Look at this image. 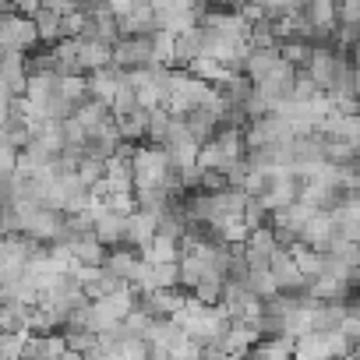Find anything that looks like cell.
I'll use <instances>...</instances> for the list:
<instances>
[{"instance_id": "1", "label": "cell", "mask_w": 360, "mask_h": 360, "mask_svg": "<svg viewBox=\"0 0 360 360\" xmlns=\"http://www.w3.org/2000/svg\"><path fill=\"white\" fill-rule=\"evenodd\" d=\"M131 166H134V191H180V176L173 169V159L162 145H134L131 148Z\"/></svg>"}, {"instance_id": "2", "label": "cell", "mask_w": 360, "mask_h": 360, "mask_svg": "<svg viewBox=\"0 0 360 360\" xmlns=\"http://www.w3.org/2000/svg\"><path fill=\"white\" fill-rule=\"evenodd\" d=\"M173 321L205 346H216L223 339V332L230 328V314L223 311V304H205L198 297H188V304L173 314Z\"/></svg>"}, {"instance_id": "3", "label": "cell", "mask_w": 360, "mask_h": 360, "mask_svg": "<svg viewBox=\"0 0 360 360\" xmlns=\"http://www.w3.org/2000/svg\"><path fill=\"white\" fill-rule=\"evenodd\" d=\"M244 159H248V138H244V127L240 124L219 127V134L202 145V166H205V173H226L230 176Z\"/></svg>"}, {"instance_id": "4", "label": "cell", "mask_w": 360, "mask_h": 360, "mask_svg": "<svg viewBox=\"0 0 360 360\" xmlns=\"http://www.w3.org/2000/svg\"><path fill=\"white\" fill-rule=\"evenodd\" d=\"M212 92H216V85L202 82L198 75H191V71H173V82H169V92H166V106H162V110L184 117V113L205 106V103L212 99Z\"/></svg>"}, {"instance_id": "5", "label": "cell", "mask_w": 360, "mask_h": 360, "mask_svg": "<svg viewBox=\"0 0 360 360\" xmlns=\"http://www.w3.org/2000/svg\"><path fill=\"white\" fill-rule=\"evenodd\" d=\"M127 82L134 85L138 92V103L141 110H162L166 106V92H169V82H173V68H138V71H124Z\"/></svg>"}, {"instance_id": "6", "label": "cell", "mask_w": 360, "mask_h": 360, "mask_svg": "<svg viewBox=\"0 0 360 360\" xmlns=\"http://www.w3.org/2000/svg\"><path fill=\"white\" fill-rule=\"evenodd\" d=\"M300 188H304V180L293 169H269V188L258 195V202L269 209V216H276L300 202Z\"/></svg>"}, {"instance_id": "7", "label": "cell", "mask_w": 360, "mask_h": 360, "mask_svg": "<svg viewBox=\"0 0 360 360\" xmlns=\"http://www.w3.org/2000/svg\"><path fill=\"white\" fill-rule=\"evenodd\" d=\"M36 248H39L36 240H29V237H22V233H8L4 244H0V279H4V283L25 279Z\"/></svg>"}, {"instance_id": "8", "label": "cell", "mask_w": 360, "mask_h": 360, "mask_svg": "<svg viewBox=\"0 0 360 360\" xmlns=\"http://www.w3.org/2000/svg\"><path fill=\"white\" fill-rule=\"evenodd\" d=\"M0 43H4V53L15 50V53H29L32 57L36 46H43L36 18H25L18 11H4V22H0Z\"/></svg>"}, {"instance_id": "9", "label": "cell", "mask_w": 360, "mask_h": 360, "mask_svg": "<svg viewBox=\"0 0 360 360\" xmlns=\"http://www.w3.org/2000/svg\"><path fill=\"white\" fill-rule=\"evenodd\" d=\"M244 138H248V152H255V148L283 145V141H290L297 134L279 113H265V117H255V120L244 124Z\"/></svg>"}, {"instance_id": "10", "label": "cell", "mask_w": 360, "mask_h": 360, "mask_svg": "<svg viewBox=\"0 0 360 360\" xmlns=\"http://www.w3.org/2000/svg\"><path fill=\"white\" fill-rule=\"evenodd\" d=\"M188 339V332L180 328L173 318H155L145 332V346H148V360H169L173 349Z\"/></svg>"}, {"instance_id": "11", "label": "cell", "mask_w": 360, "mask_h": 360, "mask_svg": "<svg viewBox=\"0 0 360 360\" xmlns=\"http://www.w3.org/2000/svg\"><path fill=\"white\" fill-rule=\"evenodd\" d=\"M152 64H155L152 36H124L113 43V68L138 71V68H152Z\"/></svg>"}, {"instance_id": "12", "label": "cell", "mask_w": 360, "mask_h": 360, "mask_svg": "<svg viewBox=\"0 0 360 360\" xmlns=\"http://www.w3.org/2000/svg\"><path fill=\"white\" fill-rule=\"evenodd\" d=\"M258 342H262L258 325L230 321V328L223 332V339H219L216 346H209V349H219V353H226V356H233V360H248V356H251V349H255Z\"/></svg>"}, {"instance_id": "13", "label": "cell", "mask_w": 360, "mask_h": 360, "mask_svg": "<svg viewBox=\"0 0 360 360\" xmlns=\"http://www.w3.org/2000/svg\"><path fill=\"white\" fill-rule=\"evenodd\" d=\"M283 248H286V244L279 240V233H276L272 226H258V230H251V237L244 240V258H248L251 269H269L272 258H276Z\"/></svg>"}, {"instance_id": "14", "label": "cell", "mask_w": 360, "mask_h": 360, "mask_svg": "<svg viewBox=\"0 0 360 360\" xmlns=\"http://www.w3.org/2000/svg\"><path fill=\"white\" fill-rule=\"evenodd\" d=\"M342 50H335V46H314V53H311V60H307V75L318 82V89L321 92H332V85H335V78H339V68H342Z\"/></svg>"}, {"instance_id": "15", "label": "cell", "mask_w": 360, "mask_h": 360, "mask_svg": "<svg viewBox=\"0 0 360 360\" xmlns=\"http://www.w3.org/2000/svg\"><path fill=\"white\" fill-rule=\"evenodd\" d=\"M92 216H96L92 233H96L110 251H113V248H120V244H124V237H127V216L113 212L106 202H96V198H92Z\"/></svg>"}, {"instance_id": "16", "label": "cell", "mask_w": 360, "mask_h": 360, "mask_svg": "<svg viewBox=\"0 0 360 360\" xmlns=\"http://www.w3.org/2000/svg\"><path fill=\"white\" fill-rule=\"evenodd\" d=\"M342 233H339V223H335V216H332V209H318L314 212V219L304 226V233H300V240L307 244V248H314V251H332V244L339 240Z\"/></svg>"}, {"instance_id": "17", "label": "cell", "mask_w": 360, "mask_h": 360, "mask_svg": "<svg viewBox=\"0 0 360 360\" xmlns=\"http://www.w3.org/2000/svg\"><path fill=\"white\" fill-rule=\"evenodd\" d=\"M103 68H113V43L96 39V36H82L78 39V71L96 75Z\"/></svg>"}, {"instance_id": "18", "label": "cell", "mask_w": 360, "mask_h": 360, "mask_svg": "<svg viewBox=\"0 0 360 360\" xmlns=\"http://www.w3.org/2000/svg\"><path fill=\"white\" fill-rule=\"evenodd\" d=\"M272 276H276V283H279V290L283 293H300V290H307L311 286V279L300 272V265H297V258L290 255V248H283L276 258H272Z\"/></svg>"}, {"instance_id": "19", "label": "cell", "mask_w": 360, "mask_h": 360, "mask_svg": "<svg viewBox=\"0 0 360 360\" xmlns=\"http://www.w3.org/2000/svg\"><path fill=\"white\" fill-rule=\"evenodd\" d=\"M155 237H159V216H155V212L138 209L134 216H127V237H124V248L145 251Z\"/></svg>"}, {"instance_id": "20", "label": "cell", "mask_w": 360, "mask_h": 360, "mask_svg": "<svg viewBox=\"0 0 360 360\" xmlns=\"http://www.w3.org/2000/svg\"><path fill=\"white\" fill-rule=\"evenodd\" d=\"M332 216H335V223H339V233H342V240H353V244H360V191H349V195H342V198L332 205Z\"/></svg>"}, {"instance_id": "21", "label": "cell", "mask_w": 360, "mask_h": 360, "mask_svg": "<svg viewBox=\"0 0 360 360\" xmlns=\"http://www.w3.org/2000/svg\"><path fill=\"white\" fill-rule=\"evenodd\" d=\"M60 240L71 248L78 265H106V258H110V248L96 233H75V237H60Z\"/></svg>"}, {"instance_id": "22", "label": "cell", "mask_w": 360, "mask_h": 360, "mask_svg": "<svg viewBox=\"0 0 360 360\" xmlns=\"http://www.w3.org/2000/svg\"><path fill=\"white\" fill-rule=\"evenodd\" d=\"M304 15L314 25V36L318 39L335 36V29H339V0H307Z\"/></svg>"}, {"instance_id": "23", "label": "cell", "mask_w": 360, "mask_h": 360, "mask_svg": "<svg viewBox=\"0 0 360 360\" xmlns=\"http://www.w3.org/2000/svg\"><path fill=\"white\" fill-rule=\"evenodd\" d=\"M29 75H32V68H29V53H15V50H8L4 53V96H25V89H29Z\"/></svg>"}, {"instance_id": "24", "label": "cell", "mask_w": 360, "mask_h": 360, "mask_svg": "<svg viewBox=\"0 0 360 360\" xmlns=\"http://www.w3.org/2000/svg\"><path fill=\"white\" fill-rule=\"evenodd\" d=\"M120 89H124V71L120 68H103V71L89 75V96L96 103H106L110 110H113V99L120 96Z\"/></svg>"}, {"instance_id": "25", "label": "cell", "mask_w": 360, "mask_h": 360, "mask_svg": "<svg viewBox=\"0 0 360 360\" xmlns=\"http://www.w3.org/2000/svg\"><path fill=\"white\" fill-rule=\"evenodd\" d=\"M89 36L106 39V43L124 39V32H120V18H117L110 8H106V0H103V4H96V8L89 11Z\"/></svg>"}, {"instance_id": "26", "label": "cell", "mask_w": 360, "mask_h": 360, "mask_svg": "<svg viewBox=\"0 0 360 360\" xmlns=\"http://www.w3.org/2000/svg\"><path fill=\"white\" fill-rule=\"evenodd\" d=\"M184 304H188V293H176V290H155V293H145L141 297V307L152 318H173Z\"/></svg>"}, {"instance_id": "27", "label": "cell", "mask_w": 360, "mask_h": 360, "mask_svg": "<svg viewBox=\"0 0 360 360\" xmlns=\"http://www.w3.org/2000/svg\"><path fill=\"white\" fill-rule=\"evenodd\" d=\"M279 64H283L279 46H276V50H255V46H251V53H248V60H244V68H240V71H244V75H248V78L258 85V82H265V78H269Z\"/></svg>"}, {"instance_id": "28", "label": "cell", "mask_w": 360, "mask_h": 360, "mask_svg": "<svg viewBox=\"0 0 360 360\" xmlns=\"http://www.w3.org/2000/svg\"><path fill=\"white\" fill-rule=\"evenodd\" d=\"M297 356V339L290 335H262V342L251 349L248 360H293Z\"/></svg>"}, {"instance_id": "29", "label": "cell", "mask_w": 360, "mask_h": 360, "mask_svg": "<svg viewBox=\"0 0 360 360\" xmlns=\"http://www.w3.org/2000/svg\"><path fill=\"white\" fill-rule=\"evenodd\" d=\"M180 255H184V237H173L166 230H159V237L141 251L145 262H180Z\"/></svg>"}, {"instance_id": "30", "label": "cell", "mask_w": 360, "mask_h": 360, "mask_svg": "<svg viewBox=\"0 0 360 360\" xmlns=\"http://www.w3.org/2000/svg\"><path fill=\"white\" fill-rule=\"evenodd\" d=\"M120 32L124 36H152L159 32V15L152 4H138L127 18H120Z\"/></svg>"}, {"instance_id": "31", "label": "cell", "mask_w": 360, "mask_h": 360, "mask_svg": "<svg viewBox=\"0 0 360 360\" xmlns=\"http://www.w3.org/2000/svg\"><path fill=\"white\" fill-rule=\"evenodd\" d=\"M198 57H205V29H188L176 36V64H195Z\"/></svg>"}, {"instance_id": "32", "label": "cell", "mask_w": 360, "mask_h": 360, "mask_svg": "<svg viewBox=\"0 0 360 360\" xmlns=\"http://www.w3.org/2000/svg\"><path fill=\"white\" fill-rule=\"evenodd\" d=\"M106 269L113 276H120L124 283H131L134 272L141 269V251H134V248H113L110 258H106Z\"/></svg>"}, {"instance_id": "33", "label": "cell", "mask_w": 360, "mask_h": 360, "mask_svg": "<svg viewBox=\"0 0 360 360\" xmlns=\"http://www.w3.org/2000/svg\"><path fill=\"white\" fill-rule=\"evenodd\" d=\"M117 131L127 145H141V138H148V110H131L117 117Z\"/></svg>"}, {"instance_id": "34", "label": "cell", "mask_w": 360, "mask_h": 360, "mask_svg": "<svg viewBox=\"0 0 360 360\" xmlns=\"http://www.w3.org/2000/svg\"><path fill=\"white\" fill-rule=\"evenodd\" d=\"M290 255L297 258V265H300V272H304L307 279H318V276L325 272V251H314V248H307L304 240H293V244H290Z\"/></svg>"}, {"instance_id": "35", "label": "cell", "mask_w": 360, "mask_h": 360, "mask_svg": "<svg viewBox=\"0 0 360 360\" xmlns=\"http://www.w3.org/2000/svg\"><path fill=\"white\" fill-rule=\"evenodd\" d=\"M36 29H39V39H43V46H57L60 39H64V15L60 11H39L36 15Z\"/></svg>"}, {"instance_id": "36", "label": "cell", "mask_w": 360, "mask_h": 360, "mask_svg": "<svg viewBox=\"0 0 360 360\" xmlns=\"http://www.w3.org/2000/svg\"><path fill=\"white\" fill-rule=\"evenodd\" d=\"M29 346H32V332H29V328H22V332H4V339H0V356H4V360H25Z\"/></svg>"}, {"instance_id": "37", "label": "cell", "mask_w": 360, "mask_h": 360, "mask_svg": "<svg viewBox=\"0 0 360 360\" xmlns=\"http://www.w3.org/2000/svg\"><path fill=\"white\" fill-rule=\"evenodd\" d=\"M248 286L269 304V300H276V297H283V290H279V283H276V276H272V269H251V276H248Z\"/></svg>"}, {"instance_id": "38", "label": "cell", "mask_w": 360, "mask_h": 360, "mask_svg": "<svg viewBox=\"0 0 360 360\" xmlns=\"http://www.w3.org/2000/svg\"><path fill=\"white\" fill-rule=\"evenodd\" d=\"M152 50L159 68H176V36L173 32H152Z\"/></svg>"}, {"instance_id": "39", "label": "cell", "mask_w": 360, "mask_h": 360, "mask_svg": "<svg viewBox=\"0 0 360 360\" xmlns=\"http://www.w3.org/2000/svg\"><path fill=\"white\" fill-rule=\"evenodd\" d=\"M279 53H283V60H290L293 68H307V60H311V53H314V43H307V39H286V43H279Z\"/></svg>"}, {"instance_id": "40", "label": "cell", "mask_w": 360, "mask_h": 360, "mask_svg": "<svg viewBox=\"0 0 360 360\" xmlns=\"http://www.w3.org/2000/svg\"><path fill=\"white\" fill-rule=\"evenodd\" d=\"M169 360H209V346L205 342H198V339H184L176 349H173V356Z\"/></svg>"}, {"instance_id": "41", "label": "cell", "mask_w": 360, "mask_h": 360, "mask_svg": "<svg viewBox=\"0 0 360 360\" xmlns=\"http://www.w3.org/2000/svg\"><path fill=\"white\" fill-rule=\"evenodd\" d=\"M339 25L360 29V0H339Z\"/></svg>"}, {"instance_id": "42", "label": "cell", "mask_w": 360, "mask_h": 360, "mask_svg": "<svg viewBox=\"0 0 360 360\" xmlns=\"http://www.w3.org/2000/svg\"><path fill=\"white\" fill-rule=\"evenodd\" d=\"M46 11H60V15H71V11H82L78 0H43Z\"/></svg>"}, {"instance_id": "43", "label": "cell", "mask_w": 360, "mask_h": 360, "mask_svg": "<svg viewBox=\"0 0 360 360\" xmlns=\"http://www.w3.org/2000/svg\"><path fill=\"white\" fill-rule=\"evenodd\" d=\"M106 8H110L117 18H127V15L138 8V0H106Z\"/></svg>"}, {"instance_id": "44", "label": "cell", "mask_w": 360, "mask_h": 360, "mask_svg": "<svg viewBox=\"0 0 360 360\" xmlns=\"http://www.w3.org/2000/svg\"><path fill=\"white\" fill-rule=\"evenodd\" d=\"M353 92H356V99H360V64H353Z\"/></svg>"}, {"instance_id": "45", "label": "cell", "mask_w": 360, "mask_h": 360, "mask_svg": "<svg viewBox=\"0 0 360 360\" xmlns=\"http://www.w3.org/2000/svg\"><path fill=\"white\" fill-rule=\"evenodd\" d=\"M353 64H360V43L353 46Z\"/></svg>"}, {"instance_id": "46", "label": "cell", "mask_w": 360, "mask_h": 360, "mask_svg": "<svg viewBox=\"0 0 360 360\" xmlns=\"http://www.w3.org/2000/svg\"><path fill=\"white\" fill-rule=\"evenodd\" d=\"M356 166H360V152H356Z\"/></svg>"}, {"instance_id": "47", "label": "cell", "mask_w": 360, "mask_h": 360, "mask_svg": "<svg viewBox=\"0 0 360 360\" xmlns=\"http://www.w3.org/2000/svg\"><path fill=\"white\" fill-rule=\"evenodd\" d=\"M356 311H360V297H356Z\"/></svg>"}, {"instance_id": "48", "label": "cell", "mask_w": 360, "mask_h": 360, "mask_svg": "<svg viewBox=\"0 0 360 360\" xmlns=\"http://www.w3.org/2000/svg\"><path fill=\"white\" fill-rule=\"evenodd\" d=\"M209 360H216V356H209Z\"/></svg>"}]
</instances>
